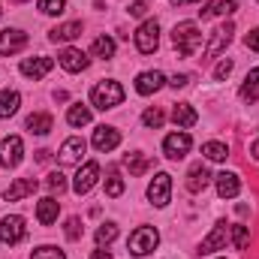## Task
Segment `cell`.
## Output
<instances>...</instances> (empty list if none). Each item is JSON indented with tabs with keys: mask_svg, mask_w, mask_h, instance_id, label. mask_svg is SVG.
Instances as JSON below:
<instances>
[{
	"mask_svg": "<svg viewBox=\"0 0 259 259\" xmlns=\"http://www.w3.org/2000/svg\"><path fill=\"white\" fill-rule=\"evenodd\" d=\"M223 247H226V220H220V223L211 229V235L202 238L199 253H214V250H223Z\"/></svg>",
	"mask_w": 259,
	"mask_h": 259,
	"instance_id": "17",
	"label": "cell"
},
{
	"mask_svg": "<svg viewBox=\"0 0 259 259\" xmlns=\"http://www.w3.org/2000/svg\"><path fill=\"white\" fill-rule=\"evenodd\" d=\"M84 139L81 136H69L64 145H61V151H58V160L64 163V166H72V163H78L81 160V154H84Z\"/></svg>",
	"mask_w": 259,
	"mask_h": 259,
	"instance_id": "14",
	"label": "cell"
},
{
	"mask_svg": "<svg viewBox=\"0 0 259 259\" xmlns=\"http://www.w3.org/2000/svg\"><path fill=\"white\" fill-rule=\"evenodd\" d=\"M124 163H127L130 175H145V172L151 169V160H148L145 154H127V157H124Z\"/></svg>",
	"mask_w": 259,
	"mask_h": 259,
	"instance_id": "29",
	"label": "cell"
},
{
	"mask_svg": "<svg viewBox=\"0 0 259 259\" xmlns=\"http://www.w3.org/2000/svg\"><path fill=\"white\" fill-rule=\"evenodd\" d=\"M115 238H118V226H115V223H103V226L97 229V244H100V247H103V244H112Z\"/></svg>",
	"mask_w": 259,
	"mask_h": 259,
	"instance_id": "35",
	"label": "cell"
},
{
	"mask_svg": "<svg viewBox=\"0 0 259 259\" xmlns=\"http://www.w3.org/2000/svg\"><path fill=\"white\" fill-rule=\"evenodd\" d=\"M232 33H235V27L232 24H223V27H217L214 33H211V39H208V46H205V58H217L229 42H232Z\"/></svg>",
	"mask_w": 259,
	"mask_h": 259,
	"instance_id": "12",
	"label": "cell"
},
{
	"mask_svg": "<svg viewBox=\"0 0 259 259\" xmlns=\"http://www.w3.org/2000/svg\"><path fill=\"white\" fill-rule=\"evenodd\" d=\"M12 3H27V0H12Z\"/></svg>",
	"mask_w": 259,
	"mask_h": 259,
	"instance_id": "47",
	"label": "cell"
},
{
	"mask_svg": "<svg viewBox=\"0 0 259 259\" xmlns=\"http://www.w3.org/2000/svg\"><path fill=\"white\" fill-rule=\"evenodd\" d=\"M190 148H193V139H190L187 133H169V136L163 139V154H166L169 160H184Z\"/></svg>",
	"mask_w": 259,
	"mask_h": 259,
	"instance_id": "9",
	"label": "cell"
},
{
	"mask_svg": "<svg viewBox=\"0 0 259 259\" xmlns=\"http://www.w3.org/2000/svg\"><path fill=\"white\" fill-rule=\"evenodd\" d=\"M172 121H175V127L187 130V127H193L196 121H199V115H196V109L190 106V103H178V106L172 109Z\"/></svg>",
	"mask_w": 259,
	"mask_h": 259,
	"instance_id": "23",
	"label": "cell"
},
{
	"mask_svg": "<svg viewBox=\"0 0 259 259\" xmlns=\"http://www.w3.org/2000/svg\"><path fill=\"white\" fill-rule=\"evenodd\" d=\"M256 3H259V0H256Z\"/></svg>",
	"mask_w": 259,
	"mask_h": 259,
	"instance_id": "48",
	"label": "cell"
},
{
	"mask_svg": "<svg viewBox=\"0 0 259 259\" xmlns=\"http://www.w3.org/2000/svg\"><path fill=\"white\" fill-rule=\"evenodd\" d=\"M100 181V163L97 160H88L78 172H75V178H72V190L78 196H84V193H91V187Z\"/></svg>",
	"mask_w": 259,
	"mask_h": 259,
	"instance_id": "8",
	"label": "cell"
},
{
	"mask_svg": "<svg viewBox=\"0 0 259 259\" xmlns=\"http://www.w3.org/2000/svg\"><path fill=\"white\" fill-rule=\"evenodd\" d=\"M250 154H253V160H259V139L250 145Z\"/></svg>",
	"mask_w": 259,
	"mask_h": 259,
	"instance_id": "45",
	"label": "cell"
},
{
	"mask_svg": "<svg viewBox=\"0 0 259 259\" xmlns=\"http://www.w3.org/2000/svg\"><path fill=\"white\" fill-rule=\"evenodd\" d=\"M172 42H175V49H178L181 58H193L196 49L202 46V33H199L196 21H181V24H175V30H172Z\"/></svg>",
	"mask_w": 259,
	"mask_h": 259,
	"instance_id": "1",
	"label": "cell"
},
{
	"mask_svg": "<svg viewBox=\"0 0 259 259\" xmlns=\"http://www.w3.org/2000/svg\"><path fill=\"white\" fill-rule=\"evenodd\" d=\"M208 184H211V172H208L202 163L190 166V172H187V190H190V193H202Z\"/></svg>",
	"mask_w": 259,
	"mask_h": 259,
	"instance_id": "19",
	"label": "cell"
},
{
	"mask_svg": "<svg viewBox=\"0 0 259 259\" xmlns=\"http://www.w3.org/2000/svg\"><path fill=\"white\" fill-rule=\"evenodd\" d=\"M66 238H69V241H78V238H81V220H78V217H69V220H66Z\"/></svg>",
	"mask_w": 259,
	"mask_h": 259,
	"instance_id": "39",
	"label": "cell"
},
{
	"mask_svg": "<svg viewBox=\"0 0 259 259\" xmlns=\"http://www.w3.org/2000/svg\"><path fill=\"white\" fill-rule=\"evenodd\" d=\"M235 9H238L235 0H214V3H205V6L199 9V15H202V18H214V15H232Z\"/></svg>",
	"mask_w": 259,
	"mask_h": 259,
	"instance_id": "24",
	"label": "cell"
},
{
	"mask_svg": "<svg viewBox=\"0 0 259 259\" xmlns=\"http://www.w3.org/2000/svg\"><path fill=\"white\" fill-rule=\"evenodd\" d=\"M229 72H232V61L226 58V61H220V64L214 66V81H223V78H229Z\"/></svg>",
	"mask_w": 259,
	"mask_h": 259,
	"instance_id": "40",
	"label": "cell"
},
{
	"mask_svg": "<svg viewBox=\"0 0 259 259\" xmlns=\"http://www.w3.org/2000/svg\"><path fill=\"white\" fill-rule=\"evenodd\" d=\"M52 127H55V121H52L49 112H33V115L27 118V130H30L33 136H49Z\"/></svg>",
	"mask_w": 259,
	"mask_h": 259,
	"instance_id": "25",
	"label": "cell"
},
{
	"mask_svg": "<svg viewBox=\"0 0 259 259\" xmlns=\"http://www.w3.org/2000/svg\"><path fill=\"white\" fill-rule=\"evenodd\" d=\"M58 214H61V202H58V199H52V196L39 199V205H36V220H39L42 226H52V223L58 220Z\"/></svg>",
	"mask_w": 259,
	"mask_h": 259,
	"instance_id": "18",
	"label": "cell"
},
{
	"mask_svg": "<svg viewBox=\"0 0 259 259\" xmlns=\"http://www.w3.org/2000/svg\"><path fill=\"white\" fill-rule=\"evenodd\" d=\"M163 121H166V115H163L157 106H154V109H148V112L142 115V124H145L148 130H160V127H163Z\"/></svg>",
	"mask_w": 259,
	"mask_h": 259,
	"instance_id": "34",
	"label": "cell"
},
{
	"mask_svg": "<svg viewBox=\"0 0 259 259\" xmlns=\"http://www.w3.org/2000/svg\"><path fill=\"white\" fill-rule=\"evenodd\" d=\"M160 46V24L157 21H142L136 30V49L142 55H154Z\"/></svg>",
	"mask_w": 259,
	"mask_h": 259,
	"instance_id": "4",
	"label": "cell"
},
{
	"mask_svg": "<svg viewBox=\"0 0 259 259\" xmlns=\"http://www.w3.org/2000/svg\"><path fill=\"white\" fill-rule=\"evenodd\" d=\"M97 58H103V61H109V58H115V39L112 36H97L94 39V49H91Z\"/></svg>",
	"mask_w": 259,
	"mask_h": 259,
	"instance_id": "30",
	"label": "cell"
},
{
	"mask_svg": "<svg viewBox=\"0 0 259 259\" xmlns=\"http://www.w3.org/2000/svg\"><path fill=\"white\" fill-rule=\"evenodd\" d=\"M238 190H241V181H238L235 172H220L217 175V193H220V199H235Z\"/></svg>",
	"mask_w": 259,
	"mask_h": 259,
	"instance_id": "22",
	"label": "cell"
},
{
	"mask_svg": "<svg viewBox=\"0 0 259 259\" xmlns=\"http://www.w3.org/2000/svg\"><path fill=\"white\" fill-rule=\"evenodd\" d=\"M121 193H124V178H121L118 169H109V178H106V196L118 199Z\"/></svg>",
	"mask_w": 259,
	"mask_h": 259,
	"instance_id": "32",
	"label": "cell"
},
{
	"mask_svg": "<svg viewBox=\"0 0 259 259\" xmlns=\"http://www.w3.org/2000/svg\"><path fill=\"white\" fill-rule=\"evenodd\" d=\"M157 244H160V232H157L154 226H139L127 241V247H130L133 256H148V253H154Z\"/></svg>",
	"mask_w": 259,
	"mask_h": 259,
	"instance_id": "3",
	"label": "cell"
},
{
	"mask_svg": "<svg viewBox=\"0 0 259 259\" xmlns=\"http://www.w3.org/2000/svg\"><path fill=\"white\" fill-rule=\"evenodd\" d=\"M66 121H69L72 127H84V124H91V109H88V106H81V103H75V106H69Z\"/></svg>",
	"mask_w": 259,
	"mask_h": 259,
	"instance_id": "28",
	"label": "cell"
},
{
	"mask_svg": "<svg viewBox=\"0 0 259 259\" xmlns=\"http://www.w3.org/2000/svg\"><path fill=\"white\" fill-rule=\"evenodd\" d=\"M202 154H205L208 160H214V163H223V160L229 157V148H226L223 142H205V145H202Z\"/></svg>",
	"mask_w": 259,
	"mask_h": 259,
	"instance_id": "31",
	"label": "cell"
},
{
	"mask_svg": "<svg viewBox=\"0 0 259 259\" xmlns=\"http://www.w3.org/2000/svg\"><path fill=\"white\" fill-rule=\"evenodd\" d=\"M21 160H24V142H21V136H6L0 142V163L6 169H15Z\"/></svg>",
	"mask_w": 259,
	"mask_h": 259,
	"instance_id": "7",
	"label": "cell"
},
{
	"mask_svg": "<svg viewBox=\"0 0 259 259\" xmlns=\"http://www.w3.org/2000/svg\"><path fill=\"white\" fill-rule=\"evenodd\" d=\"M75 36H81V21H66L49 30V39L52 42H72Z\"/></svg>",
	"mask_w": 259,
	"mask_h": 259,
	"instance_id": "21",
	"label": "cell"
},
{
	"mask_svg": "<svg viewBox=\"0 0 259 259\" xmlns=\"http://www.w3.org/2000/svg\"><path fill=\"white\" fill-rule=\"evenodd\" d=\"M163 84H166V75H163L160 69H148V72H139V78H136V94L151 97V94H157Z\"/></svg>",
	"mask_w": 259,
	"mask_h": 259,
	"instance_id": "11",
	"label": "cell"
},
{
	"mask_svg": "<svg viewBox=\"0 0 259 259\" xmlns=\"http://www.w3.org/2000/svg\"><path fill=\"white\" fill-rule=\"evenodd\" d=\"M46 187H49L52 193H61V190H66V178L61 175V172H52L49 181H46Z\"/></svg>",
	"mask_w": 259,
	"mask_h": 259,
	"instance_id": "38",
	"label": "cell"
},
{
	"mask_svg": "<svg viewBox=\"0 0 259 259\" xmlns=\"http://www.w3.org/2000/svg\"><path fill=\"white\" fill-rule=\"evenodd\" d=\"M24 46H27V33H24V30H18V27H6V30H0V55H3V58L18 55Z\"/></svg>",
	"mask_w": 259,
	"mask_h": 259,
	"instance_id": "10",
	"label": "cell"
},
{
	"mask_svg": "<svg viewBox=\"0 0 259 259\" xmlns=\"http://www.w3.org/2000/svg\"><path fill=\"white\" fill-rule=\"evenodd\" d=\"M187 81H190V75H184V72H181V75H172V81H169V84H172V88H187Z\"/></svg>",
	"mask_w": 259,
	"mask_h": 259,
	"instance_id": "43",
	"label": "cell"
},
{
	"mask_svg": "<svg viewBox=\"0 0 259 259\" xmlns=\"http://www.w3.org/2000/svg\"><path fill=\"white\" fill-rule=\"evenodd\" d=\"M21 106V94L18 91H3L0 94V118H12Z\"/></svg>",
	"mask_w": 259,
	"mask_h": 259,
	"instance_id": "26",
	"label": "cell"
},
{
	"mask_svg": "<svg viewBox=\"0 0 259 259\" xmlns=\"http://www.w3.org/2000/svg\"><path fill=\"white\" fill-rule=\"evenodd\" d=\"M27 235V226H24V217H18V214H9V217H3L0 220V244H18L21 238Z\"/></svg>",
	"mask_w": 259,
	"mask_h": 259,
	"instance_id": "5",
	"label": "cell"
},
{
	"mask_svg": "<svg viewBox=\"0 0 259 259\" xmlns=\"http://www.w3.org/2000/svg\"><path fill=\"white\" fill-rule=\"evenodd\" d=\"M91 259H115V256H112L109 250H103V247H100V250H94V253H91Z\"/></svg>",
	"mask_w": 259,
	"mask_h": 259,
	"instance_id": "44",
	"label": "cell"
},
{
	"mask_svg": "<svg viewBox=\"0 0 259 259\" xmlns=\"http://www.w3.org/2000/svg\"><path fill=\"white\" fill-rule=\"evenodd\" d=\"M58 61H61V66H64L66 72H84L88 64H91L81 49H64V52L58 55Z\"/></svg>",
	"mask_w": 259,
	"mask_h": 259,
	"instance_id": "15",
	"label": "cell"
},
{
	"mask_svg": "<svg viewBox=\"0 0 259 259\" xmlns=\"http://www.w3.org/2000/svg\"><path fill=\"white\" fill-rule=\"evenodd\" d=\"M36 181L33 178H18L15 184H9L6 187V193H3V199L6 202H18V199H24V196H30V193H36Z\"/></svg>",
	"mask_w": 259,
	"mask_h": 259,
	"instance_id": "20",
	"label": "cell"
},
{
	"mask_svg": "<svg viewBox=\"0 0 259 259\" xmlns=\"http://www.w3.org/2000/svg\"><path fill=\"white\" fill-rule=\"evenodd\" d=\"M244 42H247V49H250V52H259V27L247 33V39H244Z\"/></svg>",
	"mask_w": 259,
	"mask_h": 259,
	"instance_id": "42",
	"label": "cell"
},
{
	"mask_svg": "<svg viewBox=\"0 0 259 259\" xmlns=\"http://www.w3.org/2000/svg\"><path fill=\"white\" fill-rule=\"evenodd\" d=\"M52 66H55V61L52 58H24L21 61V75H27V78H42V75H49L52 72Z\"/></svg>",
	"mask_w": 259,
	"mask_h": 259,
	"instance_id": "16",
	"label": "cell"
},
{
	"mask_svg": "<svg viewBox=\"0 0 259 259\" xmlns=\"http://www.w3.org/2000/svg\"><path fill=\"white\" fill-rule=\"evenodd\" d=\"M232 244H235V250H247V244H250V229L241 226V223H235V226H232Z\"/></svg>",
	"mask_w": 259,
	"mask_h": 259,
	"instance_id": "33",
	"label": "cell"
},
{
	"mask_svg": "<svg viewBox=\"0 0 259 259\" xmlns=\"http://www.w3.org/2000/svg\"><path fill=\"white\" fill-rule=\"evenodd\" d=\"M175 6H187V3H202V0H172Z\"/></svg>",
	"mask_w": 259,
	"mask_h": 259,
	"instance_id": "46",
	"label": "cell"
},
{
	"mask_svg": "<svg viewBox=\"0 0 259 259\" xmlns=\"http://www.w3.org/2000/svg\"><path fill=\"white\" fill-rule=\"evenodd\" d=\"M66 9V0H39V12L42 15H61Z\"/></svg>",
	"mask_w": 259,
	"mask_h": 259,
	"instance_id": "37",
	"label": "cell"
},
{
	"mask_svg": "<svg viewBox=\"0 0 259 259\" xmlns=\"http://www.w3.org/2000/svg\"><path fill=\"white\" fill-rule=\"evenodd\" d=\"M145 12H148V3H145V0H136V3H130V15H133V18H142Z\"/></svg>",
	"mask_w": 259,
	"mask_h": 259,
	"instance_id": "41",
	"label": "cell"
},
{
	"mask_svg": "<svg viewBox=\"0 0 259 259\" xmlns=\"http://www.w3.org/2000/svg\"><path fill=\"white\" fill-rule=\"evenodd\" d=\"M91 103H94V109H100V112L115 109V106L124 103V88H121L118 81H100V84H94V91H91Z\"/></svg>",
	"mask_w": 259,
	"mask_h": 259,
	"instance_id": "2",
	"label": "cell"
},
{
	"mask_svg": "<svg viewBox=\"0 0 259 259\" xmlns=\"http://www.w3.org/2000/svg\"><path fill=\"white\" fill-rule=\"evenodd\" d=\"M118 145H121V133L115 127H106V124H103V127L94 130V148H97L100 154H109V151H115Z\"/></svg>",
	"mask_w": 259,
	"mask_h": 259,
	"instance_id": "13",
	"label": "cell"
},
{
	"mask_svg": "<svg viewBox=\"0 0 259 259\" xmlns=\"http://www.w3.org/2000/svg\"><path fill=\"white\" fill-rule=\"evenodd\" d=\"M169 196H172V175H169V172H157L154 181L148 184V199H151L157 208H166V205H169Z\"/></svg>",
	"mask_w": 259,
	"mask_h": 259,
	"instance_id": "6",
	"label": "cell"
},
{
	"mask_svg": "<svg viewBox=\"0 0 259 259\" xmlns=\"http://www.w3.org/2000/svg\"><path fill=\"white\" fill-rule=\"evenodd\" d=\"M30 259H66V256H64V250H61V247L46 244V247H36V250L30 253Z\"/></svg>",
	"mask_w": 259,
	"mask_h": 259,
	"instance_id": "36",
	"label": "cell"
},
{
	"mask_svg": "<svg viewBox=\"0 0 259 259\" xmlns=\"http://www.w3.org/2000/svg\"><path fill=\"white\" fill-rule=\"evenodd\" d=\"M256 97H259V66L247 72V78H244V84H241V100H244V103H253Z\"/></svg>",
	"mask_w": 259,
	"mask_h": 259,
	"instance_id": "27",
	"label": "cell"
}]
</instances>
